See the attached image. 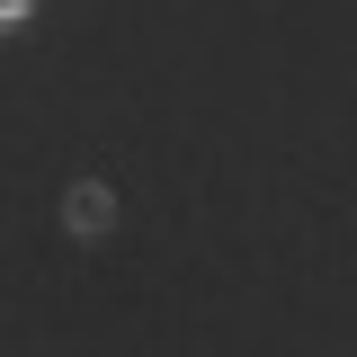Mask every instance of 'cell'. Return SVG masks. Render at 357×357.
I'll return each mask as SVG.
<instances>
[{
  "label": "cell",
  "instance_id": "6da1fadb",
  "mask_svg": "<svg viewBox=\"0 0 357 357\" xmlns=\"http://www.w3.org/2000/svg\"><path fill=\"white\" fill-rule=\"evenodd\" d=\"M27 9H36V0H0V27H18V18H27Z\"/></svg>",
  "mask_w": 357,
  "mask_h": 357
}]
</instances>
